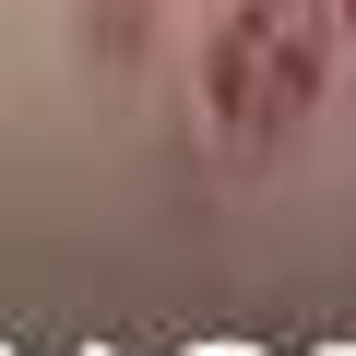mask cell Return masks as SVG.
<instances>
[{
    "mask_svg": "<svg viewBox=\"0 0 356 356\" xmlns=\"http://www.w3.org/2000/svg\"><path fill=\"white\" fill-rule=\"evenodd\" d=\"M344 24H356V0H344Z\"/></svg>",
    "mask_w": 356,
    "mask_h": 356,
    "instance_id": "cell-2",
    "label": "cell"
},
{
    "mask_svg": "<svg viewBox=\"0 0 356 356\" xmlns=\"http://www.w3.org/2000/svg\"><path fill=\"white\" fill-rule=\"evenodd\" d=\"M332 13L344 0H238L202 48V95L238 143H273L321 107V72H332Z\"/></svg>",
    "mask_w": 356,
    "mask_h": 356,
    "instance_id": "cell-1",
    "label": "cell"
}]
</instances>
